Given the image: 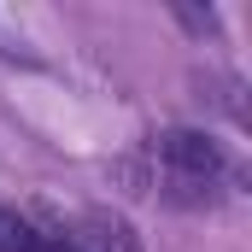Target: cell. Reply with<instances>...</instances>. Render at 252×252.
I'll list each match as a JSON object with an SVG mask.
<instances>
[{"label": "cell", "mask_w": 252, "mask_h": 252, "mask_svg": "<svg viewBox=\"0 0 252 252\" xmlns=\"http://www.w3.org/2000/svg\"><path fill=\"white\" fill-rule=\"evenodd\" d=\"M153 170H158V193L176 205H217L229 182H235V158L217 135L205 129H164L153 135Z\"/></svg>", "instance_id": "obj_1"}, {"label": "cell", "mask_w": 252, "mask_h": 252, "mask_svg": "<svg viewBox=\"0 0 252 252\" xmlns=\"http://www.w3.org/2000/svg\"><path fill=\"white\" fill-rule=\"evenodd\" d=\"M59 241L70 252H141V235L112 211H76L70 229H59Z\"/></svg>", "instance_id": "obj_2"}, {"label": "cell", "mask_w": 252, "mask_h": 252, "mask_svg": "<svg viewBox=\"0 0 252 252\" xmlns=\"http://www.w3.org/2000/svg\"><path fill=\"white\" fill-rule=\"evenodd\" d=\"M0 252H70V247H64L53 229H41L35 217L0 205Z\"/></svg>", "instance_id": "obj_3"}]
</instances>
